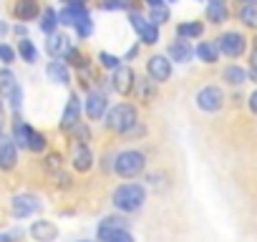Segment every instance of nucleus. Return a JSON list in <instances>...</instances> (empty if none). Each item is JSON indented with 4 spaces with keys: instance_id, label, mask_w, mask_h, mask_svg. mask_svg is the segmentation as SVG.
I'll return each instance as SVG.
<instances>
[{
    "instance_id": "1",
    "label": "nucleus",
    "mask_w": 257,
    "mask_h": 242,
    "mask_svg": "<svg viewBox=\"0 0 257 242\" xmlns=\"http://www.w3.org/2000/svg\"><path fill=\"white\" fill-rule=\"evenodd\" d=\"M106 129L113 134H128L134 129V124L139 121V111L134 103H116L106 116Z\"/></svg>"
},
{
    "instance_id": "2",
    "label": "nucleus",
    "mask_w": 257,
    "mask_h": 242,
    "mask_svg": "<svg viewBox=\"0 0 257 242\" xmlns=\"http://www.w3.org/2000/svg\"><path fill=\"white\" fill-rule=\"evenodd\" d=\"M147 202V189L142 184H121L113 189V204L121 212H137Z\"/></svg>"
},
{
    "instance_id": "3",
    "label": "nucleus",
    "mask_w": 257,
    "mask_h": 242,
    "mask_svg": "<svg viewBox=\"0 0 257 242\" xmlns=\"http://www.w3.org/2000/svg\"><path fill=\"white\" fill-rule=\"evenodd\" d=\"M147 167V157L137 149H126V152H118L113 157V172L123 179H132V177H139Z\"/></svg>"
},
{
    "instance_id": "4",
    "label": "nucleus",
    "mask_w": 257,
    "mask_h": 242,
    "mask_svg": "<svg viewBox=\"0 0 257 242\" xmlns=\"http://www.w3.org/2000/svg\"><path fill=\"white\" fill-rule=\"evenodd\" d=\"M194 101H197V108H202L207 113H217L224 106V91L219 86H204L197 91Z\"/></svg>"
},
{
    "instance_id": "5",
    "label": "nucleus",
    "mask_w": 257,
    "mask_h": 242,
    "mask_svg": "<svg viewBox=\"0 0 257 242\" xmlns=\"http://www.w3.org/2000/svg\"><path fill=\"white\" fill-rule=\"evenodd\" d=\"M217 48L227 58H239L247 51V38L242 33H237V31H227V33H222L217 38Z\"/></svg>"
},
{
    "instance_id": "6",
    "label": "nucleus",
    "mask_w": 257,
    "mask_h": 242,
    "mask_svg": "<svg viewBox=\"0 0 257 242\" xmlns=\"http://www.w3.org/2000/svg\"><path fill=\"white\" fill-rule=\"evenodd\" d=\"M128 21H132V26H134L137 36L142 38L139 43H147V46H154V43H159V26H154L149 18H144L142 13L132 11V13H128Z\"/></svg>"
},
{
    "instance_id": "7",
    "label": "nucleus",
    "mask_w": 257,
    "mask_h": 242,
    "mask_svg": "<svg viewBox=\"0 0 257 242\" xmlns=\"http://www.w3.org/2000/svg\"><path fill=\"white\" fill-rule=\"evenodd\" d=\"M83 108H86V116H88L91 121H101V118L106 116V111H108V96H106V91L91 88L88 96H86Z\"/></svg>"
},
{
    "instance_id": "8",
    "label": "nucleus",
    "mask_w": 257,
    "mask_h": 242,
    "mask_svg": "<svg viewBox=\"0 0 257 242\" xmlns=\"http://www.w3.org/2000/svg\"><path fill=\"white\" fill-rule=\"evenodd\" d=\"M134 81H137V73L132 71V66H118L111 73V88L121 96H128L134 91Z\"/></svg>"
},
{
    "instance_id": "9",
    "label": "nucleus",
    "mask_w": 257,
    "mask_h": 242,
    "mask_svg": "<svg viewBox=\"0 0 257 242\" xmlns=\"http://www.w3.org/2000/svg\"><path fill=\"white\" fill-rule=\"evenodd\" d=\"M147 73H149L152 81L167 83V81L172 78V61H169V56H162V53L152 56V58L147 61Z\"/></svg>"
},
{
    "instance_id": "10",
    "label": "nucleus",
    "mask_w": 257,
    "mask_h": 242,
    "mask_svg": "<svg viewBox=\"0 0 257 242\" xmlns=\"http://www.w3.org/2000/svg\"><path fill=\"white\" fill-rule=\"evenodd\" d=\"M11 13H13L16 21L31 23V21H36L41 16V3H38V0H13Z\"/></svg>"
},
{
    "instance_id": "11",
    "label": "nucleus",
    "mask_w": 257,
    "mask_h": 242,
    "mask_svg": "<svg viewBox=\"0 0 257 242\" xmlns=\"http://www.w3.org/2000/svg\"><path fill=\"white\" fill-rule=\"evenodd\" d=\"M11 209H13V217L26 219V217H31V214H36L41 209V199L36 194H18V197H13V207Z\"/></svg>"
},
{
    "instance_id": "12",
    "label": "nucleus",
    "mask_w": 257,
    "mask_h": 242,
    "mask_svg": "<svg viewBox=\"0 0 257 242\" xmlns=\"http://www.w3.org/2000/svg\"><path fill=\"white\" fill-rule=\"evenodd\" d=\"M78 121H81V98H78V93H71L68 103L61 113V132H71Z\"/></svg>"
},
{
    "instance_id": "13",
    "label": "nucleus",
    "mask_w": 257,
    "mask_h": 242,
    "mask_svg": "<svg viewBox=\"0 0 257 242\" xmlns=\"http://www.w3.org/2000/svg\"><path fill=\"white\" fill-rule=\"evenodd\" d=\"M71 164H73V169L81 172V174L88 172V169L93 167V154H91L88 144L73 142V147H71Z\"/></svg>"
},
{
    "instance_id": "14",
    "label": "nucleus",
    "mask_w": 257,
    "mask_h": 242,
    "mask_svg": "<svg viewBox=\"0 0 257 242\" xmlns=\"http://www.w3.org/2000/svg\"><path fill=\"white\" fill-rule=\"evenodd\" d=\"M71 48H73V46H71L68 36H63V33H51L48 41H46V51H48V56H53L56 61H63Z\"/></svg>"
},
{
    "instance_id": "15",
    "label": "nucleus",
    "mask_w": 257,
    "mask_h": 242,
    "mask_svg": "<svg viewBox=\"0 0 257 242\" xmlns=\"http://www.w3.org/2000/svg\"><path fill=\"white\" fill-rule=\"evenodd\" d=\"M16 164H18V147H16V142L0 137V169L11 172V169H16Z\"/></svg>"
},
{
    "instance_id": "16",
    "label": "nucleus",
    "mask_w": 257,
    "mask_h": 242,
    "mask_svg": "<svg viewBox=\"0 0 257 242\" xmlns=\"http://www.w3.org/2000/svg\"><path fill=\"white\" fill-rule=\"evenodd\" d=\"M98 242H134V234L128 232V227L98 224Z\"/></svg>"
},
{
    "instance_id": "17",
    "label": "nucleus",
    "mask_w": 257,
    "mask_h": 242,
    "mask_svg": "<svg viewBox=\"0 0 257 242\" xmlns=\"http://www.w3.org/2000/svg\"><path fill=\"white\" fill-rule=\"evenodd\" d=\"M46 76H48V81H53L58 86H68L71 83V68H68L66 61H51L46 66Z\"/></svg>"
},
{
    "instance_id": "18",
    "label": "nucleus",
    "mask_w": 257,
    "mask_h": 242,
    "mask_svg": "<svg viewBox=\"0 0 257 242\" xmlns=\"http://www.w3.org/2000/svg\"><path fill=\"white\" fill-rule=\"evenodd\" d=\"M31 234H33L36 242H53L58 237V227L51 219H38V222H33Z\"/></svg>"
},
{
    "instance_id": "19",
    "label": "nucleus",
    "mask_w": 257,
    "mask_h": 242,
    "mask_svg": "<svg viewBox=\"0 0 257 242\" xmlns=\"http://www.w3.org/2000/svg\"><path fill=\"white\" fill-rule=\"evenodd\" d=\"M167 56H169V61H177V63H189L192 61V56H194V51H192V46H189V41H174L172 46H169V51H167Z\"/></svg>"
},
{
    "instance_id": "20",
    "label": "nucleus",
    "mask_w": 257,
    "mask_h": 242,
    "mask_svg": "<svg viewBox=\"0 0 257 242\" xmlns=\"http://www.w3.org/2000/svg\"><path fill=\"white\" fill-rule=\"evenodd\" d=\"M197 58L202 61V63H217L219 61V48H217V41H202L199 46H197Z\"/></svg>"
},
{
    "instance_id": "21",
    "label": "nucleus",
    "mask_w": 257,
    "mask_h": 242,
    "mask_svg": "<svg viewBox=\"0 0 257 242\" xmlns=\"http://www.w3.org/2000/svg\"><path fill=\"white\" fill-rule=\"evenodd\" d=\"M134 91H137L139 101L149 103V101H154V96H157V81H152L149 76H147V78H137V81H134Z\"/></svg>"
},
{
    "instance_id": "22",
    "label": "nucleus",
    "mask_w": 257,
    "mask_h": 242,
    "mask_svg": "<svg viewBox=\"0 0 257 242\" xmlns=\"http://www.w3.org/2000/svg\"><path fill=\"white\" fill-rule=\"evenodd\" d=\"M28 137H31V127L21 116H16V121H13V142H16V147L28 149Z\"/></svg>"
},
{
    "instance_id": "23",
    "label": "nucleus",
    "mask_w": 257,
    "mask_h": 242,
    "mask_svg": "<svg viewBox=\"0 0 257 242\" xmlns=\"http://www.w3.org/2000/svg\"><path fill=\"white\" fill-rule=\"evenodd\" d=\"M202 33H204V26H202V21H189V23H179V26H177V38H182V41L199 38Z\"/></svg>"
},
{
    "instance_id": "24",
    "label": "nucleus",
    "mask_w": 257,
    "mask_h": 242,
    "mask_svg": "<svg viewBox=\"0 0 257 242\" xmlns=\"http://www.w3.org/2000/svg\"><path fill=\"white\" fill-rule=\"evenodd\" d=\"M222 81L229 83V86H242V83L247 81V71H244L242 66H227V68L222 71Z\"/></svg>"
},
{
    "instance_id": "25",
    "label": "nucleus",
    "mask_w": 257,
    "mask_h": 242,
    "mask_svg": "<svg viewBox=\"0 0 257 242\" xmlns=\"http://www.w3.org/2000/svg\"><path fill=\"white\" fill-rule=\"evenodd\" d=\"M86 16V8H78V6H66L61 13H58V26H76V21Z\"/></svg>"
},
{
    "instance_id": "26",
    "label": "nucleus",
    "mask_w": 257,
    "mask_h": 242,
    "mask_svg": "<svg viewBox=\"0 0 257 242\" xmlns=\"http://www.w3.org/2000/svg\"><path fill=\"white\" fill-rule=\"evenodd\" d=\"M38 26H41V31H43L46 36L56 33V28H58V13H56L53 8H43V13H41V21H38Z\"/></svg>"
},
{
    "instance_id": "27",
    "label": "nucleus",
    "mask_w": 257,
    "mask_h": 242,
    "mask_svg": "<svg viewBox=\"0 0 257 242\" xmlns=\"http://www.w3.org/2000/svg\"><path fill=\"white\" fill-rule=\"evenodd\" d=\"M227 18H229L227 6H222V3H207V21H209V23L219 26V23H224Z\"/></svg>"
},
{
    "instance_id": "28",
    "label": "nucleus",
    "mask_w": 257,
    "mask_h": 242,
    "mask_svg": "<svg viewBox=\"0 0 257 242\" xmlns=\"http://www.w3.org/2000/svg\"><path fill=\"white\" fill-rule=\"evenodd\" d=\"M16 53H18L21 61H26V63H36V61H38V48L28 41V36L18 41V51H16Z\"/></svg>"
},
{
    "instance_id": "29",
    "label": "nucleus",
    "mask_w": 257,
    "mask_h": 242,
    "mask_svg": "<svg viewBox=\"0 0 257 242\" xmlns=\"http://www.w3.org/2000/svg\"><path fill=\"white\" fill-rule=\"evenodd\" d=\"M239 21L247 28H257V0H249V3L239 8Z\"/></svg>"
},
{
    "instance_id": "30",
    "label": "nucleus",
    "mask_w": 257,
    "mask_h": 242,
    "mask_svg": "<svg viewBox=\"0 0 257 242\" xmlns=\"http://www.w3.org/2000/svg\"><path fill=\"white\" fill-rule=\"evenodd\" d=\"M16 86H18L16 73H13L8 66H6V68H0V96H8Z\"/></svg>"
},
{
    "instance_id": "31",
    "label": "nucleus",
    "mask_w": 257,
    "mask_h": 242,
    "mask_svg": "<svg viewBox=\"0 0 257 242\" xmlns=\"http://www.w3.org/2000/svg\"><path fill=\"white\" fill-rule=\"evenodd\" d=\"M73 31H76V36H78L81 41L91 38V33H93V21H91V16H88V13H86V16H81V18L76 21Z\"/></svg>"
},
{
    "instance_id": "32",
    "label": "nucleus",
    "mask_w": 257,
    "mask_h": 242,
    "mask_svg": "<svg viewBox=\"0 0 257 242\" xmlns=\"http://www.w3.org/2000/svg\"><path fill=\"white\" fill-rule=\"evenodd\" d=\"M46 134H41V132H36V129H31V137H28V152H36V154H41V152H46Z\"/></svg>"
},
{
    "instance_id": "33",
    "label": "nucleus",
    "mask_w": 257,
    "mask_h": 242,
    "mask_svg": "<svg viewBox=\"0 0 257 242\" xmlns=\"http://www.w3.org/2000/svg\"><path fill=\"white\" fill-rule=\"evenodd\" d=\"M63 61H66L68 66H73V68H83V66H88V58H86L78 48H71V51H68V56H66Z\"/></svg>"
},
{
    "instance_id": "34",
    "label": "nucleus",
    "mask_w": 257,
    "mask_h": 242,
    "mask_svg": "<svg viewBox=\"0 0 257 242\" xmlns=\"http://www.w3.org/2000/svg\"><path fill=\"white\" fill-rule=\"evenodd\" d=\"M149 21H152L154 26H164V23L169 21V8H167V6H157V8H152Z\"/></svg>"
},
{
    "instance_id": "35",
    "label": "nucleus",
    "mask_w": 257,
    "mask_h": 242,
    "mask_svg": "<svg viewBox=\"0 0 257 242\" xmlns=\"http://www.w3.org/2000/svg\"><path fill=\"white\" fill-rule=\"evenodd\" d=\"M68 134H73V142H81V144H88V139H91V132H88V127L83 124V121H78Z\"/></svg>"
},
{
    "instance_id": "36",
    "label": "nucleus",
    "mask_w": 257,
    "mask_h": 242,
    "mask_svg": "<svg viewBox=\"0 0 257 242\" xmlns=\"http://www.w3.org/2000/svg\"><path fill=\"white\" fill-rule=\"evenodd\" d=\"M121 61H123V58H118V56H113V53H106V51H101V53H98V63H101L103 68H108V71L118 68V66H121Z\"/></svg>"
},
{
    "instance_id": "37",
    "label": "nucleus",
    "mask_w": 257,
    "mask_h": 242,
    "mask_svg": "<svg viewBox=\"0 0 257 242\" xmlns=\"http://www.w3.org/2000/svg\"><path fill=\"white\" fill-rule=\"evenodd\" d=\"M16 48L13 46H8V43H0V61H3L6 66H11L13 61H16Z\"/></svg>"
},
{
    "instance_id": "38",
    "label": "nucleus",
    "mask_w": 257,
    "mask_h": 242,
    "mask_svg": "<svg viewBox=\"0 0 257 242\" xmlns=\"http://www.w3.org/2000/svg\"><path fill=\"white\" fill-rule=\"evenodd\" d=\"M8 98H11V106H13V111L18 113V111L23 108V88H21V86H16V88L8 93Z\"/></svg>"
},
{
    "instance_id": "39",
    "label": "nucleus",
    "mask_w": 257,
    "mask_h": 242,
    "mask_svg": "<svg viewBox=\"0 0 257 242\" xmlns=\"http://www.w3.org/2000/svg\"><path fill=\"white\" fill-rule=\"evenodd\" d=\"M46 169L48 172H61L63 169V157L61 154H48L46 157Z\"/></svg>"
},
{
    "instance_id": "40",
    "label": "nucleus",
    "mask_w": 257,
    "mask_h": 242,
    "mask_svg": "<svg viewBox=\"0 0 257 242\" xmlns=\"http://www.w3.org/2000/svg\"><path fill=\"white\" fill-rule=\"evenodd\" d=\"M123 8H126L123 0H103L101 3V11H123Z\"/></svg>"
},
{
    "instance_id": "41",
    "label": "nucleus",
    "mask_w": 257,
    "mask_h": 242,
    "mask_svg": "<svg viewBox=\"0 0 257 242\" xmlns=\"http://www.w3.org/2000/svg\"><path fill=\"white\" fill-rule=\"evenodd\" d=\"M101 224H108V227H128V222L123 217H106Z\"/></svg>"
},
{
    "instance_id": "42",
    "label": "nucleus",
    "mask_w": 257,
    "mask_h": 242,
    "mask_svg": "<svg viewBox=\"0 0 257 242\" xmlns=\"http://www.w3.org/2000/svg\"><path fill=\"white\" fill-rule=\"evenodd\" d=\"M249 73H252V78L257 81V46H254L252 53H249Z\"/></svg>"
},
{
    "instance_id": "43",
    "label": "nucleus",
    "mask_w": 257,
    "mask_h": 242,
    "mask_svg": "<svg viewBox=\"0 0 257 242\" xmlns=\"http://www.w3.org/2000/svg\"><path fill=\"white\" fill-rule=\"evenodd\" d=\"M21 237H23V229H16V232L3 234V237H0V242H11V239H21Z\"/></svg>"
},
{
    "instance_id": "44",
    "label": "nucleus",
    "mask_w": 257,
    "mask_h": 242,
    "mask_svg": "<svg viewBox=\"0 0 257 242\" xmlns=\"http://www.w3.org/2000/svg\"><path fill=\"white\" fill-rule=\"evenodd\" d=\"M247 106H249L252 113H257V91H252V96L247 98Z\"/></svg>"
},
{
    "instance_id": "45",
    "label": "nucleus",
    "mask_w": 257,
    "mask_h": 242,
    "mask_svg": "<svg viewBox=\"0 0 257 242\" xmlns=\"http://www.w3.org/2000/svg\"><path fill=\"white\" fill-rule=\"evenodd\" d=\"M66 6H78V8H86V3L88 0H63Z\"/></svg>"
},
{
    "instance_id": "46",
    "label": "nucleus",
    "mask_w": 257,
    "mask_h": 242,
    "mask_svg": "<svg viewBox=\"0 0 257 242\" xmlns=\"http://www.w3.org/2000/svg\"><path fill=\"white\" fill-rule=\"evenodd\" d=\"M13 31H16V36H21V38H26V23H18V26H16Z\"/></svg>"
},
{
    "instance_id": "47",
    "label": "nucleus",
    "mask_w": 257,
    "mask_h": 242,
    "mask_svg": "<svg viewBox=\"0 0 257 242\" xmlns=\"http://www.w3.org/2000/svg\"><path fill=\"white\" fill-rule=\"evenodd\" d=\"M149 8H157V6H164V0H147Z\"/></svg>"
},
{
    "instance_id": "48",
    "label": "nucleus",
    "mask_w": 257,
    "mask_h": 242,
    "mask_svg": "<svg viewBox=\"0 0 257 242\" xmlns=\"http://www.w3.org/2000/svg\"><path fill=\"white\" fill-rule=\"evenodd\" d=\"M137 51H139V46H134L132 51H128V53H126V58H134V56H137Z\"/></svg>"
},
{
    "instance_id": "49",
    "label": "nucleus",
    "mask_w": 257,
    "mask_h": 242,
    "mask_svg": "<svg viewBox=\"0 0 257 242\" xmlns=\"http://www.w3.org/2000/svg\"><path fill=\"white\" fill-rule=\"evenodd\" d=\"M6 33H8V26H6L3 21H0V36H6Z\"/></svg>"
},
{
    "instance_id": "50",
    "label": "nucleus",
    "mask_w": 257,
    "mask_h": 242,
    "mask_svg": "<svg viewBox=\"0 0 257 242\" xmlns=\"http://www.w3.org/2000/svg\"><path fill=\"white\" fill-rule=\"evenodd\" d=\"M209 3H222V6H227V0H209Z\"/></svg>"
},
{
    "instance_id": "51",
    "label": "nucleus",
    "mask_w": 257,
    "mask_h": 242,
    "mask_svg": "<svg viewBox=\"0 0 257 242\" xmlns=\"http://www.w3.org/2000/svg\"><path fill=\"white\" fill-rule=\"evenodd\" d=\"M0 137H3V121H0Z\"/></svg>"
},
{
    "instance_id": "52",
    "label": "nucleus",
    "mask_w": 257,
    "mask_h": 242,
    "mask_svg": "<svg viewBox=\"0 0 257 242\" xmlns=\"http://www.w3.org/2000/svg\"><path fill=\"white\" fill-rule=\"evenodd\" d=\"M0 113H3V101H0Z\"/></svg>"
},
{
    "instance_id": "53",
    "label": "nucleus",
    "mask_w": 257,
    "mask_h": 242,
    "mask_svg": "<svg viewBox=\"0 0 257 242\" xmlns=\"http://www.w3.org/2000/svg\"><path fill=\"white\" fill-rule=\"evenodd\" d=\"M164 3H174V0H164Z\"/></svg>"
}]
</instances>
